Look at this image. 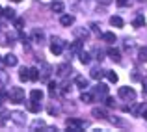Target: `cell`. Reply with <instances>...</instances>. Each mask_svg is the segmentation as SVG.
Wrapping results in <instances>:
<instances>
[{
	"mask_svg": "<svg viewBox=\"0 0 147 132\" xmlns=\"http://www.w3.org/2000/svg\"><path fill=\"white\" fill-rule=\"evenodd\" d=\"M106 106L108 108H114L115 106V99H114V97H108V99H106Z\"/></svg>",
	"mask_w": 147,
	"mask_h": 132,
	"instance_id": "obj_36",
	"label": "cell"
},
{
	"mask_svg": "<svg viewBox=\"0 0 147 132\" xmlns=\"http://www.w3.org/2000/svg\"><path fill=\"white\" fill-rule=\"evenodd\" d=\"M102 75H104V71H100V69H91V78H95V80H100L102 78Z\"/></svg>",
	"mask_w": 147,
	"mask_h": 132,
	"instance_id": "obj_27",
	"label": "cell"
},
{
	"mask_svg": "<svg viewBox=\"0 0 147 132\" xmlns=\"http://www.w3.org/2000/svg\"><path fill=\"white\" fill-rule=\"evenodd\" d=\"M9 119L17 127H24L26 125V115L22 114V112H11V114H9Z\"/></svg>",
	"mask_w": 147,
	"mask_h": 132,
	"instance_id": "obj_5",
	"label": "cell"
},
{
	"mask_svg": "<svg viewBox=\"0 0 147 132\" xmlns=\"http://www.w3.org/2000/svg\"><path fill=\"white\" fill-rule=\"evenodd\" d=\"M69 71H71V65L69 63H60L56 67V75L60 76V78H65V76L69 75Z\"/></svg>",
	"mask_w": 147,
	"mask_h": 132,
	"instance_id": "obj_7",
	"label": "cell"
},
{
	"mask_svg": "<svg viewBox=\"0 0 147 132\" xmlns=\"http://www.w3.org/2000/svg\"><path fill=\"white\" fill-rule=\"evenodd\" d=\"M13 2H21V0H13Z\"/></svg>",
	"mask_w": 147,
	"mask_h": 132,
	"instance_id": "obj_47",
	"label": "cell"
},
{
	"mask_svg": "<svg viewBox=\"0 0 147 132\" xmlns=\"http://www.w3.org/2000/svg\"><path fill=\"white\" fill-rule=\"evenodd\" d=\"M4 17L6 19H15V9L13 7H4Z\"/></svg>",
	"mask_w": 147,
	"mask_h": 132,
	"instance_id": "obj_30",
	"label": "cell"
},
{
	"mask_svg": "<svg viewBox=\"0 0 147 132\" xmlns=\"http://www.w3.org/2000/svg\"><path fill=\"white\" fill-rule=\"evenodd\" d=\"M39 2H41V4H52L54 0H39Z\"/></svg>",
	"mask_w": 147,
	"mask_h": 132,
	"instance_id": "obj_44",
	"label": "cell"
},
{
	"mask_svg": "<svg viewBox=\"0 0 147 132\" xmlns=\"http://www.w3.org/2000/svg\"><path fill=\"white\" fill-rule=\"evenodd\" d=\"M78 56H80V61H82V63H90L91 58H90V54H88V52H84V50H82V52H80Z\"/></svg>",
	"mask_w": 147,
	"mask_h": 132,
	"instance_id": "obj_33",
	"label": "cell"
},
{
	"mask_svg": "<svg viewBox=\"0 0 147 132\" xmlns=\"http://www.w3.org/2000/svg\"><path fill=\"white\" fill-rule=\"evenodd\" d=\"M100 37H102V41H106L108 45H114L115 41H117V39H115V34H114V32H104V34H100Z\"/></svg>",
	"mask_w": 147,
	"mask_h": 132,
	"instance_id": "obj_14",
	"label": "cell"
},
{
	"mask_svg": "<svg viewBox=\"0 0 147 132\" xmlns=\"http://www.w3.org/2000/svg\"><path fill=\"white\" fill-rule=\"evenodd\" d=\"M132 45H134V41H132V39H127V41H125V48H130Z\"/></svg>",
	"mask_w": 147,
	"mask_h": 132,
	"instance_id": "obj_41",
	"label": "cell"
},
{
	"mask_svg": "<svg viewBox=\"0 0 147 132\" xmlns=\"http://www.w3.org/2000/svg\"><path fill=\"white\" fill-rule=\"evenodd\" d=\"M0 45H9V39L6 36H0Z\"/></svg>",
	"mask_w": 147,
	"mask_h": 132,
	"instance_id": "obj_39",
	"label": "cell"
},
{
	"mask_svg": "<svg viewBox=\"0 0 147 132\" xmlns=\"http://www.w3.org/2000/svg\"><path fill=\"white\" fill-rule=\"evenodd\" d=\"M30 129L32 130H37V129H47V123L43 121V119H36V121L30 125Z\"/></svg>",
	"mask_w": 147,
	"mask_h": 132,
	"instance_id": "obj_20",
	"label": "cell"
},
{
	"mask_svg": "<svg viewBox=\"0 0 147 132\" xmlns=\"http://www.w3.org/2000/svg\"><path fill=\"white\" fill-rule=\"evenodd\" d=\"M69 52H71V56H73V54H80V52H82V41H80V39L73 41V43L69 45Z\"/></svg>",
	"mask_w": 147,
	"mask_h": 132,
	"instance_id": "obj_10",
	"label": "cell"
},
{
	"mask_svg": "<svg viewBox=\"0 0 147 132\" xmlns=\"http://www.w3.org/2000/svg\"><path fill=\"white\" fill-rule=\"evenodd\" d=\"M108 56H110L114 61H121V52H119L117 48H110L108 50Z\"/></svg>",
	"mask_w": 147,
	"mask_h": 132,
	"instance_id": "obj_22",
	"label": "cell"
},
{
	"mask_svg": "<svg viewBox=\"0 0 147 132\" xmlns=\"http://www.w3.org/2000/svg\"><path fill=\"white\" fill-rule=\"evenodd\" d=\"M2 15H4V7L0 6V17H2Z\"/></svg>",
	"mask_w": 147,
	"mask_h": 132,
	"instance_id": "obj_46",
	"label": "cell"
},
{
	"mask_svg": "<svg viewBox=\"0 0 147 132\" xmlns=\"http://www.w3.org/2000/svg\"><path fill=\"white\" fill-rule=\"evenodd\" d=\"M90 26H91V30H93L95 34H99V36H100V32H99V24H97V22H91Z\"/></svg>",
	"mask_w": 147,
	"mask_h": 132,
	"instance_id": "obj_38",
	"label": "cell"
},
{
	"mask_svg": "<svg viewBox=\"0 0 147 132\" xmlns=\"http://www.w3.org/2000/svg\"><path fill=\"white\" fill-rule=\"evenodd\" d=\"M30 99H34V100H43V91H41V89H32V91H30Z\"/></svg>",
	"mask_w": 147,
	"mask_h": 132,
	"instance_id": "obj_21",
	"label": "cell"
},
{
	"mask_svg": "<svg viewBox=\"0 0 147 132\" xmlns=\"http://www.w3.org/2000/svg\"><path fill=\"white\" fill-rule=\"evenodd\" d=\"M115 2H117V6L125 7V6H129V4H130V0H115Z\"/></svg>",
	"mask_w": 147,
	"mask_h": 132,
	"instance_id": "obj_37",
	"label": "cell"
},
{
	"mask_svg": "<svg viewBox=\"0 0 147 132\" xmlns=\"http://www.w3.org/2000/svg\"><path fill=\"white\" fill-rule=\"evenodd\" d=\"M6 84H7V75L0 69V86H6Z\"/></svg>",
	"mask_w": 147,
	"mask_h": 132,
	"instance_id": "obj_35",
	"label": "cell"
},
{
	"mask_svg": "<svg viewBox=\"0 0 147 132\" xmlns=\"http://www.w3.org/2000/svg\"><path fill=\"white\" fill-rule=\"evenodd\" d=\"M26 108H28L32 114H37V112H41V102L32 99V100H28V102H26Z\"/></svg>",
	"mask_w": 147,
	"mask_h": 132,
	"instance_id": "obj_9",
	"label": "cell"
},
{
	"mask_svg": "<svg viewBox=\"0 0 147 132\" xmlns=\"http://www.w3.org/2000/svg\"><path fill=\"white\" fill-rule=\"evenodd\" d=\"M15 24H17V28L21 30V28H22V24H24V21H22V19H17V21H15Z\"/></svg>",
	"mask_w": 147,
	"mask_h": 132,
	"instance_id": "obj_40",
	"label": "cell"
},
{
	"mask_svg": "<svg viewBox=\"0 0 147 132\" xmlns=\"http://www.w3.org/2000/svg\"><path fill=\"white\" fill-rule=\"evenodd\" d=\"M134 26H136V28H142V26H145V17H144V15H138V17L134 19Z\"/></svg>",
	"mask_w": 147,
	"mask_h": 132,
	"instance_id": "obj_26",
	"label": "cell"
},
{
	"mask_svg": "<svg viewBox=\"0 0 147 132\" xmlns=\"http://www.w3.org/2000/svg\"><path fill=\"white\" fill-rule=\"evenodd\" d=\"M80 100H82L84 104H91L95 100V95H93V93H90V91H84L82 95H80Z\"/></svg>",
	"mask_w": 147,
	"mask_h": 132,
	"instance_id": "obj_15",
	"label": "cell"
},
{
	"mask_svg": "<svg viewBox=\"0 0 147 132\" xmlns=\"http://www.w3.org/2000/svg\"><path fill=\"white\" fill-rule=\"evenodd\" d=\"M97 95H99V97H106V95H108V86L99 84V86H97Z\"/></svg>",
	"mask_w": 147,
	"mask_h": 132,
	"instance_id": "obj_29",
	"label": "cell"
},
{
	"mask_svg": "<svg viewBox=\"0 0 147 132\" xmlns=\"http://www.w3.org/2000/svg\"><path fill=\"white\" fill-rule=\"evenodd\" d=\"M39 78H41V73H39V69H36V67H30V80L37 82Z\"/></svg>",
	"mask_w": 147,
	"mask_h": 132,
	"instance_id": "obj_25",
	"label": "cell"
},
{
	"mask_svg": "<svg viewBox=\"0 0 147 132\" xmlns=\"http://www.w3.org/2000/svg\"><path fill=\"white\" fill-rule=\"evenodd\" d=\"M91 115H93V117H97V119H106L108 117L106 110H104V108H99V106L91 110Z\"/></svg>",
	"mask_w": 147,
	"mask_h": 132,
	"instance_id": "obj_12",
	"label": "cell"
},
{
	"mask_svg": "<svg viewBox=\"0 0 147 132\" xmlns=\"http://www.w3.org/2000/svg\"><path fill=\"white\" fill-rule=\"evenodd\" d=\"M60 24L61 26H73V24H75V15H65V13H61Z\"/></svg>",
	"mask_w": 147,
	"mask_h": 132,
	"instance_id": "obj_8",
	"label": "cell"
},
{
	"mask_svg": "<svg viewBox=\"0 0 147 132\" xmlns=\"http://www.w3.org/2000/svg\"><path fill=\"white\" fill-rule=\"evenodd\" d=\"M119 97L121 99H127V100H134L136 99V91H134L130 86H123V88H119Z\"/></svg>",
	"mask_w": 147,
	"mask_h": 132,
	"instance_id": "obj_4",
	"label": "cell"
},
{
	"mask_svg": "<svg viewBox=\"0 0 147 132\" xmlns=\"http://www.w3.org/2000/svg\"><path fill=\"white\" fill-rule=\"evenodd\" d=\"M99 2H100V4H104V6H108V4H112L114 0H99Z\"/></svg>",
	"mask_w": 147,
	"mask_h": 132,
	"instance_id": "obj_42",
	"label": "cell"
},
{
	"mask_svg": "<svg viewBox=\"0 0 147 132\" xmlns=\"http://www.w3.org/2000/svg\"><path fill=\"white\" fill-rule=\"evenodd\" d=\"M24 89L22 88H19V86H15V88H11L9 89V93H7V99L11 100L13 104H19V102H22L24 100Z\"/></svg>",
	"mask_w": 147,
	"mask_h": 132,
	"instance_id": "obj_1",
	"label": "cell"
},
{
	"mask_svg": "<svg viewBox=\"0 0 147 132\" xmlns=\"http://www.w3.org/2000/svg\"><path fill=\"white\" fill-rule=\"evenodd\" d=\"M73 34H75V37L80 39V41H86L88 37H90V30H88V28H75Z\"/></svg>",
	"mask_w": 147,
	"mask_h": 132,
	"instance_id": "obj_6",
	"label": "cell"
},
{
	"mask_svg": "<svg viewBox=\"0 0 147 132\" xmlns=\"http://www.w3.org/2000/svg\"><path fill=\"white\" fill-rule=\"evenodd\" d=\"M4 65H6V60H4V58H0V69H2Z\"/></svg>",
	"mask_w": 147,
	"mask_h": 132,
	"instance_id": "obj_43",
	"label": "cell"
},
{
	"mask_svg": "<svg viewBox=\"0 0 147 132\" xmlns=\"http://www.w3.org/2000/svg\"><path fill=\"white\" fill-rule=\"evenodd\" d=\"M75 86H78L80 89H86L88 88V80L84 78V76H76L75 78Z\"/></svg>",
	"mask_w": 147,
	"mask_h": 132,
	"instance_id": "obj_23",
	"label": "cell"
},
{
	"mask_svg": "<svg viewBox=\"0 0 147 132\" xmlns=\"http://www.w3.org/2000/svg\"><path fill=\"white\" fill-rule=\"evenodd\" d=\"M145 110V106L144 104H136V106H132V112L134 114H138V115H142V112Z\"/></svg>",
	"mask_w": 147,
	"mask_h": 132,
	"instance_id": "obj_34",
	"label": "cell"
},
{
	"mask_svg": "<svg viewBox=\"0 0 147 132\" xmlns=\"http://www.w3.org/2000/svg\"><path fill=\"white\" fill-rule=\"evenodd\" d=\"M138 61H142V63L147 61V48L145 46H140V48H138Z\"/></svg>",
	"mask_w": 147,
	"mask_h": 132,
	"instance_id": "obj_24",
	"label": "cell"
},
{
	"mask_svg": "<svg viewBox=\"0 0 147 132\" xmlns=\"http://www.w3.org/2000/svg\"><path fill=\"white\" fill-rule=\"evenodd\" d=\"M110 24L115 26V28H123V26H125V22H123V19L119 17V15H114V17H110Z\"/></svg>",
	"mask_w": 147,
	"mask_h": 132,
	"instance_id": "obj_18",
	"label": "cell"
},
{
	"mask_svg": "<svg viewBox=\"0 0 147 132\" xmlns=\"http://www.w3.org/2000/svg\"><path fill=\"white\" fill-rule=\"evenodd\" d=\"M41 67H43V69H41V78H43V80H47L49 78V76H50V73H52V67H50V65L49 63H45V61H43V65H41Z\"/></svg>",
	"mask_w": 147,
	"mask_h": 132,
	"instance_id": "obj_17",
	"label": "cell"
},
{
	"mask_svg": "<svg viewBox=\"0 0 147 132\" xmlns=\"http://www.w3.org/2000/svg\"><path fill=\"white\" fill-rule=\"evenodd\" d=\"M58 89H60V88H58V84L56 82H49V91H50V95H56V91H58Z\"/></svg>",
	"mask_w": 147,
	"mask_h": 132,
	"instance_id": "obj_32",
	"label": "cell"
},
{
	"mask_svg": "<svg viewBox=\"0 0 147 132\" xmlns=\"http://www.w3.org/2000/svg\"><path fill=\"white\" fill-rule=\"evenodd\" d=\"M4 60H6V65H7V67H15V65L19 63L17 56H13V54H7V56H4Z\"/></svg>",
	"mask_w": 147,
	"mask_h": 132,
	"instance_id": "obj_19",
	"label": "cell"
},
{
	"mask_svg": "<svg viewBox=\"0 0 147 132\" xmlns=\"http://www.w3.org/2000/svg\"><path fill=\"white\" fill-rule=\"evenodd\" d=\"M63 46H65V41L61 39V37H56V36L52 37V43H50V52H52L54 56H60L61 50H63Z\"/></svg>",
	"mask_w": 147,
	"mask_h": 132,
	"instance_id": "obj_2",
	"label": "cell"
},
{
	"mask_svg": "<svg viewBox=\"0 0 147 132\" xmlns=\"http://www.w3.org/2000/svg\"><path fill=\"white\" fill-rule=\"evenodd\" d=\"M142 117H144L145 121H147V110H144V112H142Z\"/></svg>",
	"mask_w": 147,
	"mask_h": 132,
	"instance_id": "obj_45",
	"label": "cell"
},
{
	"mask_svg": "<svg viewBox=\"0 0 147 132\" xmlns=\"http://www.w3.org/2000/svg\"><path fill=\"white\" fill-rule=\"evenodd\" d=\"M145 91H147V89H145Z\"/></svg>",
	"mask_w": 147,
	"mask_h": 132,
	"instance_id": "obj_48",
	"label": "cell"
},
{
	"mask_svg": "<svg viewBox=\"0 0 147 132\" xmlns=\"http://www.w3.org/2000/svg\"><path fill=\"white\" fill-rule=\"evenodd\" d=\"M67 129L71 130V132H82L84 127H88V123L86 121H80V119H67Z\"/></svg>",
	"mask_w": 147,
	"mask_h": 132,
	"instance_id": "obj_3",
	"label": "cell"
},
{
	"mask_svg": "<svg viewBox=\"0 0 147 132\" xmlns=\"http://www.w3.org/2000/svg\"><path fill=\"white\" fill-rule=\"evenodd\" d=\"M19 80H21V82L30 80V67H21V71H19Z\"/></svg>",
	"mask_w": 147,
	"mask_h": 132,
	"instance_id": "obj_16",
	"label": "cell"
},
{
	"mask_svg": "<svg viewBox=\"0 0 147 132\" xmlns=\"http://www.w3.org/2000/svg\"><path fill=\"white\" fill-rule=\"evenodd\" d=\"M106 76H108V80H110L112 84H115V82H117V80H119V76L115 75L114 71H106Z\"/></svg>",
	"mask_w": 147,
	"mask_h": 132,
	"instance_id": "obj_31",
	"label": "cell"
},
{
	"mask_svg": "<svg viewBox=\"0 0 147 132\" xmlns=\"http://www.w3.org/2000/svg\"><path fill=\"white\" fill-rule=\"evenodd\" d=\"M50 7H52V11H54V13H63V9H65V4L63 2H61V0H54V2L52 4H50Z\"/></svg>",
	"mask_w": 147,
	"mask_h": 132,
	"instance_id": "obj_11",
	"label": "cell"
},
{
	"mask_svg": "<svg viewBox=\"0 0 147 132\" xmlns=\"http://www.w3.org/2000/svg\"><path fill=\"white\" fill-rule=\"evenodd\" d=\"M106 119L112 123V125H115V127H125V121L119 119V117H106Z\"/></svg>",
	"mask_w": 147,
	"mask_h": 132,
	"instance_id": "obj_28",
	"label": "cell"
},
{
	"mask_svg": "<svg viewBox=\"0 0 147 132\" xmlns=\"http://www.w3.org/2000/svg\"><path fill=\"white\" fill-rule=\"evenodd\" d=\"M43 39H45V34H43V30H34L32 32V41L34 43H43Z\"/></svg>",
	"mask_w": 147,
	"mask_h": 132,
	"instance_id": "obj_13",
	"label": "cell"
}]
</instances>
